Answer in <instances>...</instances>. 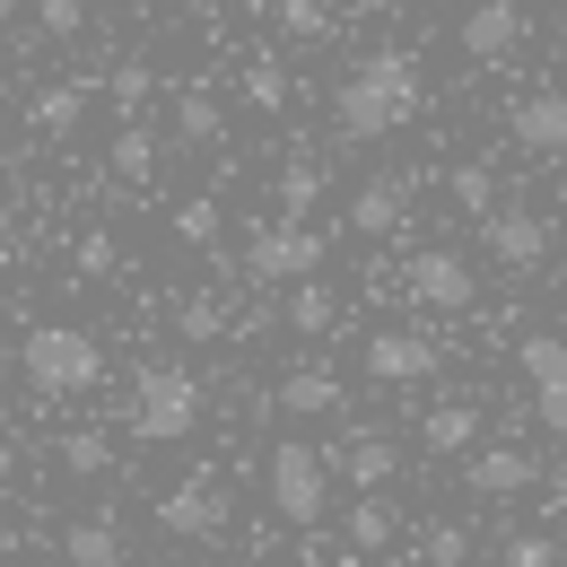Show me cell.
<instances>
[{
  "label": "cell",
  "mask_w": 567,
  "mask_h": 567,
  "mask_svg": "<svg viewBox=\"0 0 567 567\" xmlns=\"http://www.w3.org/2000/svg\"><path fill=\"white\" fill-rule=\"evenodd\" d=\"M18 367H27V384H35L44 402H71V393H96L105 350H96L79 323H35V332L18 341Z\"/></svg>",
  "instance_id": "cell-2"
},
{
  "label": "cell",
  "mask_w": 567,
  "mask_h": 567,
  "mask_svg": "<svg viewBox=\"0 0 567 567\" xmlns=\"http://www.w3.org/2000/svg\"><path fill=\"white\" fill-rule=\"evenodd\" d=\"M175 332H184V341H218V332H227V297H184V306H175Z\"/></svg>",
  "instance_id": "cell-25"
},
{
  "label": "cell",
  "mask_w": 567,
  "mask_h": 567,
  "mask_svg": "<svg viewBox=\"0 0 567 567\" xmlns=\"http://www.w3.org/2000/svg\"><path fill=\"white\" fill-rule=\"evenodd\" d=\"M315 271H323V236L306 218H280V227H262L245 245V280H262V288H297V280H315Z\"/></svg>",
  "instance_id": "cell-5"
},
{
  "label": "cell",
  "mask_w": 567,
  "mask_h": 567,
  "mask_svg": "<svg viewBox=\"0 0 567 567\" xmlns=\"http://www.w3.org/2000/svg\"><path fill=\"white\" fill-rule=\"evenodd\" d=\"M506 141L533 148V157H559L567 148V87H533V96L506 114Z\"/></svg>",
  "instance_id": "cell-12"
},
{
  "label": "cell",
  "mask_w": 567,
  "mask_h": 567,
  "mask_svg": "<svg viewBox=\"0 0 567 567\" xmlns=\"http://www.w3.org/2000/svg\"><path fill=\"white\" fill-rule=\"evenodd\" d=\"M323 463H341V472L358 481V497H375L384 481H393V472H402V454H393V436H350V445H341V454H323Z\"/></svg>",
  "instance_id": "cell-15"
},
{
  "label": "cell",
  "mask_w": 567,
  "mask_h": 567,
  "mask_svg": "<svg viewBox=\"0 0 567 567\" xmlns=\"http://www.w3.org/2000/svg\"><path fill=\"white\" fill-rule=\"evenodd\" d=\"M262 481H271L280 524H297V533H315V524H323V506H332V463H323L315 445L280 436V445H271V463H262Z\"/></svg>",
  "instance_id": "cell-4"
},
{
  "label": "cell",
  "mask_w": 567,
  "mask_h": 567,
  "mask_svg": "<svg viewBox=\"0 0 567 567\" xmlns=\"http://www.w3.org/2000/svg\"><path fill=\"white\" fill-rule=\"evenodd\" d=\"M62 559H71V567H123V533H114L105 515H87V524L62 533Z\"/></svg>",
  "instance_id": "cell-17"
},
{
  "label": "cell",
  "mask_w": 567,
  "mask_h": 567,
  "mask_svg": "<svg viewBox=\"0 0 567 567\" xmlns=\"http://www.w3.org/2000/svg\"><path fill=\"white\" fill-rule=\"evenodd\" d=\"M227 515H236V497H227L218 472H193V481H175L157 497V533H175V542H218Z\"/></svg>",
  "instance_id": "cell-6"
},
{
  "label": "cell",
  "mask_w": 567,
  "mask_h": 567,
  "mask_svg": "<svg viewBox=\"0 0 567 567\" xmlns=\"http://www.w3.org/2000/svg\"><path fill=\"white\" fill-rule=\"evenodd\" d=\"M524 375H533V411H542V427H559V436H567V341H559V332H533V341H524Z\"/></svg>",
  "instance_id": "cell-10"
},
{
  "label": "cell",
  "mask_w": 567,
  "mask_h": 567,
  "mask_svg": "<svg viewBox=\"0 0 567 567\" xmlns=\"http://www.w3.org/2000/svg\"><path fill=\"white\" fill-rule=\"evenodd\" d=\"M411 297H420V306H436V315H463V306H472V297H481V280H472V262H463V254H445V245H427V254H411Z\"/></svg>",
  "instance_id": "cell-9"
},
{
  "label": "cell",
  "mask_w": 567,
  "mask_h": 567,
  "mask_svg": "<svg viewBox=\"0 0 567 567\" xmlns=\"http://www.w3.org/2000/svg\"><path fill=\"white\" fill-rule=\"evenodd\" d=\"M105 166H114V184H148V175H157V132H148V123H123L114 148H105Z\"/></svg>",
  "instance_id": "cell-18"
},
{
  "label": "cell",
  "mask_w": 567,
  "mask_h": 567,
  "mask_svg": "<svg viewBox=\"0 0 567 567\" xmlns=\"http://www.w3.org/2000/svg\"><path fill=\"white\" fill-rule=\"evenodd\" d=\"M175 132H184L193 148L218 141V105H210V96H184V105H175Z\"/></svg>",
  "instance_id": "cell-30"
},
{
  "label": "cell",
  "mask_w": 567,
  "mask_h": 567,
  "mask_svg": "<svg viewBox=\"0 0 567 567\" xmlns=\"http://www.w3.org/2000/svg\"><path fill=\"white\" fill-rule=\"evenodd\" d=\"M0 175H9V114H0Z\"/></svg>",
  "instance_id": "cell-40"
},
{
  "label": "cell",
  "mask_w": 567,
  "mask_h": 567,
  "mask_svg": "<svg viewBox=\"0 0 567 567\" xmlns=\"http://www.w3.org/2000/svg\"><path fill=\"white\" fill-rule=\"evenodd\" d=\"M420 436H427V454H472V445H481V402H445V411H427Z\"/></svg>",
  "instance_id": "cell-16"
},
{
  "label": "cell",
  "mask_w": 567,
  "mask_h": 567,
  "mask_svg": "<svg viewBox=\"0 0 567 567\" xmlns=\"http://www.w3.org/2000/svg\"><path fill=\"white\" fill-rule=\"evenodd\" d=\"M184 9H218V0H184Z\"/></svg>",
  "instance_id": "cell-41"
},
{
  "label": "cell",
  "mask_w": 567,
  "mask_h": 567,
  "mask_svg": "<svg viewBox=\"0 0 567 567\" xmlns=\"http://www.w3.org/2000/svg\"><path fill=\"white\" fill-rule=\"evenodd\" d=\"M114 262H123V245H114L105 227H87V236H79V271H87V280H114Z\"/></svg>",
  "instance_id": "cell-27"
},
{
  "label": "cell",
  "mask_w": 567,
  "mask_h": 567,
  "mask_svg": "<svg viewBox=\"0 0 567 567\" xmlns=\"http://www.w3.org/2000/svg\"><path fill=\"white\" fill-rule=\"evenodd\" d=\"M35 18H44V35H79L87 27V0H35Z\"/></svg>",
  "instance_id": "cell-34"
},
{
  "label": "cell",
  "mask_w": 567,
  "mask_h": 567,
  "mask_svg": "<svg viewBox=\"0 0 567 567\" xmlns=\"http://www.w3.org/2000/svg\"><path fill=\"white\" fill-rule=\"evenodd\" d=\"M506 567H559V542H550V533H515V542H506Z\"/></svg>",
  "instance_id": "cell-32"
},
{
  "label": "cell",
  "mask_w": 567,
  "mask_h": 567,
  "mask_svg": "<svg viewBox=\"0 0 567 567\" xmlns=\"http://www.w3.org/2000/svg\"><path fill=\"white\" fill-rule=\"evenodd\" d=\"M105 463H114V445H105L96 427H71V436H62V472H105Z\"/></svg>",
  "instance_id": "cell-26"
},
{
  "label": "cell",
  "mask_w": 567,
  "mask_h": 567,
  "mask_svg": "<svg viewBox=\"0 0 567 567\" xmlns=\"http://www.w3.org/2000/svg\"><path fill=\"white\" fill-rule=\"evenodd\" d=\"M463 550H472L463 524H436V533H427V567H463Z\"/></svg>",
  "instance_id": "cell-35"
},
{
  "label": "cell",
  "mask_w": 567,
  "mask_h": 567,
  "mask_svg": "<svg viewBox=\"0 0 567 567\" xmlns=\"http://www.w3.org/2000/svg\"><path fill=\"white\" fill-rule=\"evenodd\" d=\"M9 542H18V524H9V506H0V550H9Z\"/></svg>",
  "instance_id": "cell-39"
},
{
  "label": "cell",
  "mask_w": 567,
  "mask_h": 567,
  "mask_svg": "<svg viewBox=\"0 0 567 567\" xmlns=\"http://www.w3.org/2000/svg\"><path fill=\"white\" fill-rule=\"evenodd\" d=\"M481 236H489V254L506 262V271H542V262H550V218L524 210V202L489 210V218H481Z\"/></svg>",
  "instance_id": "cell-8"
},
{
  "label": "cell",
  "mask_w": 567,
  "mask_h": 567,
  "mask_svg": "<svg viewBox=\"0 0 567 567\" xmlns=\"http://www.w3.org/2000/svg\"><path fill=\"white\" fill-rule=\"evenodd\" d=\"M393 524H402V515H393L384 497H358V506H350V550H384Z\"/></svg>",
  "instance_id": "cell-23"
},
{
  "label": "cell",
  "mask_w": 567,
  "mask_h": 567,
  "mask_svg": "<svg viewBox=\"0 0 567 567\" xmlns=\"http://www.w3.org/2000/svg\"><path fill=\"white\" fill-rule=\"evenodd\" d=\"M9 236H18V210H9V202H0V245H9Z\"/></svg>",
  "instance_id": "cell-38"
},
{
  "label": "cell",
  "mask_w": 567,
  "mask_h": 567,
  "mask_svg": "<svg viewBox=\"0 0 567 567\" xmlns=\"http://www.w3.org/2000/svg\"><path fill=\"white\" fill-rule=\"evenodd\" d=\"M445 193H454V210H472V218L497 210V175H489V166H454V175H445Z\"/></svg>",
  "instance_id": "cell-24"
},
{
  "label": "cell",
  "mask_w": 567,
  "mask_h": 567,
  "mask_svg": "<svg viewBox=\"0 0 567 567\" xmlns=\"http://www.w3.org/2000/svg\"><path fill=\"white\" fill-rule=\"evenodd\" d=\"M524 44H533V18H524V0H472V9H463V53H472L481 71L515 62Z\"/></svg>",
  "instance_id": "cell-7"
},
{
  "label": "cell",
  "mask_w": 567,
  "mask_h": 567,
  "mask_svg": "<svg viewBox=\"0 0 567 567\" xmlns=\"http://www.w3.org/2000/svg\"><path fill=\"white\" fill-rule=\"evenodd\" d=\"M202 427V375L193 367H141L132 384V436L141 445H184Z\"/></svg>",
  "instance_id": "cell-3"
},
{
  "label": "cell",
  "mask_w": 567,
  "mask_h": 567,
  "mask_svg": "<svg viewBox=\"0 0 567 567\" xmlns=\"http://www.w3.org/2000/svg\"><path fill=\"white\" fill-rule=\"evenodd\" d=\"M280 27L315 44V35H332V9H323V0H280Z\"/></svg>",
  "instance_id": "cell-29"
},
{
  "label": "cell",
  "mask_w": 567,
  "mask_h": 567,
  "mask_svg": "<svg viewBox=\"0 0 567 567\" xmlns=\"http://www.w3.org/2000/svg\"><path fill=\"white\" fill-rule=\"evenodd\" d=\"M9 481H18V445L0 436V489H9Z\"/></svg>",
  "instance_id": "cell-36"
},
{
  "label": "cell",
  "mask_w": 567,
  "mask_h": 567,
  "mask_svg": "<svg viewBox=\"0 0 567 567\" xmlns=\"http://www.w3.org/2000/svg\"><path fill=\"white\" fill-rule=\"evenodd\" d=\"M114 105L141 123V105H148V62H123V71H114Z\"/></svg>",
  "instance_id": "cell-33"
},
{
  "label": "cell",
  "mask_w": 567,
  "mask_h": 567,
  "mask_svg": "<svg viewBox=\"0 0 567 567\" xmlns=\"http://www.w3.org/2000/svg\"><path fill=\"white\" fill-rule=\"evenodd\" d=\"M297 567H306V559H297Z\"/></svg>",
  "instance_id": "cell-42"
},
{
  "label": "cell",
  "mask_w": 567,
  "mask_h": 567,
  "mask_svg": "<svg viewBox=\"0 0 567 567\" xmlns=\"http://www.w3.org/2000/svg\"><path fill=\"white\" fill-rule=\"evenodd\" d=\"M175 236H184V245H218V202H184V210H175Z\"/></svg>",
  "instance_id": "cell-31"
},
{
  "label": "cell",
  "mask_w": 567,
  "mask_h": 567,
  "mask_svg": "<svg viewBox=\"0 0 567 567\" xmlns=\"http://www.w3.org/2000/svg\"><path fill=\"white\" fill-rule=\"evenodd\" d=\"M332 323H341L332 280H297V288H288V332H306V341H315V332H332Z\"/></svg>",
  "instance_id": "cell-19"
},
{
  "label": "cell",
  "mask_w": 567,
  "mask_h": 567,
  "mask_svg": "<svg viewBox=\"0 0 567 567\" xmlns=\"http://www.w3.org/2000/svg\"><path fill=\"white\" fill-rule=\"evenodd\" d=\"M533 481H542V463L524 445H472V463H463V489L481 497H524Z\"/></svg>",
  "instance_id": "cell-13"
},
{
  "label": "cell",
  "mask_w": 567,
  "mask_h": 567,
  "mask_svg": "<svg viewBox=\"0 0 567 567\" xmlns=\"http://www.w3.org/2000/svg\"><path fill=\"white\" fill-rule=\"evenodd\" d=\"M427 87H420V62L402 53V44H384V53H367L341 87H332V123H341V141H393L402 123H420Z\"/></svg>",
  "instance_id": "cell-1"
},
{
  "label": "cell",
  "mask_w": 567,
  "mask_h": 567,
  "mask_svg": "<svg viewBox=\"0 0 567 567\" xmlns=\"http://www.w3.org/2000/svg\"><path fill=\"white\" fill-rule=\"evenodd\" d=\"M402 210H411V175H375V184L350 202V227H358V236H393Z\"/></svg>",
  "instance_id": "cell-14"
},
{
  "label": "cell",
  "mask_w": 567,
  "mask_h": 567,
  "mask_svg": "<svg viewBox=\"0 0 567 567\" xmlns=\"http://www.w3.org/2000/svg\"><path fill=\"white\" fill-rule=\"evenodd\" d=\"M271 193H280V218H306L315 202H323V166H315V157H288Z\"/></svg>",
  "instance_id": "cell-21"
},
{
  "label": "cell",
  "mask_w": 567,
  "mask_h": 567,
  "mask_svg": "<svg viewBox=\"0 0 567 567\" xmlns=\"http://www.w3.org/2000/svg\"><path fill=\"white\" fill-rule=\"evenodd\" d=\"M79 114H87V87H44V96L27 105V123H35L44 141H62V132H71Z\"/></svg>",
  "instance_id": "cell-22"
},
{
  "label": "cell",
  "mask_w": 567,
  "mask_h": 567,
  "mask_svg": "<svg viewBox=\"0 0 567 567\" xmlns=\"http://www.w3.org/2000/svg\"><path fill=\"white\" fill-rule=\"evenodd\" d=\"M350 393H341V375H323V367H306V375H288L280 384V411H306V420H323V411H341Z\"/></svg>",
  "instance_id": "cell-20"
},
{
  "label": "cell",
  "mask_w": 567,
  "mask_h": 567,
  "mask_svg": "<svg viewBox=\"0 0 567 567\" xmlns=\"http://www.w3.org/2000/svg\"><path fill=\"white\" fill-rule=\"evenodd\" d=\"M358 9H367V18H393V9H402V0H358Z\"/></svg>",
  "instance_id": "cell-37"
},
{
  "label": "cell",
  "mask_w": 567,
  "mask_h": 567,
  "mask_svg": "<svg viewBox=\"0 0 567 567\" xmlns=\"http://www.w3.org/2000/svg\"><path fill=\"white\" fill-rule=\"evenodd\" d=\"M245 96H254L262 114H280V105H288V71H280V62H254V71H245Z\"/></svg>",
  "instance_id": "cell-28"
},
{
  "label": "cell",
  "mask_w": 567,
  "mask_h": 567,
  "mask_svg": "<svg viewBox=\"0 0 567 567\" xmlns=\"http://www.w3.org/2000/svg\"><path fill=\"white\" fill-rule=\"evenodd\" d=\"M358 350H367L375 384H420V375H436V341L427 332H367Z\"/></svg>",
  "instance_id": "cell-11"
}]
</instances>
